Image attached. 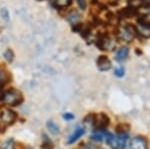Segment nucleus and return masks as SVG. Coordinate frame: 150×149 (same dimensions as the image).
<instances>
[{"label": "nucleus", "mask_w": 150, "mask_h": 149, "mask_svg": "<svg viewBox=\"0 0 150 149\" xmlns=\"http://www.w3.org/2000/svg\"><path fill=\"white\" fill-rule=\"evenodd\" d=\"M0 100L3 103L11 106H16V105L20 104L23 101V97L20 92L16 90H9L6 92H3L0 96Z\"/></svg>", "instance_id": "obj_1"}, {"label": "nucleus", "mask_w": 150, "mask_h": 149, "mask_svg": "<svg viewBox=\"0 0 150 149\" xmlns=\"http://www.w3.org/2000/svg\"><path fill=\"white\" fill-rule=\"evenodd\" d=\"M17 118V115L11 109H3L0 113V119L6 125H11Z\"/></svg>", "instance_id": "obj_2"}, {"label": "nucleus", "mask_w": 150, "mask_h": 149, "mask_svg": "<svg viewBox=\"0 0 150 149\" xmlns=\"http://www.w3.org/2000/svg\"><path fill=\"white\" fill-rule=\"evenodd\" d=\"M134 27L132 25H128L127 27L121 28L118 31V36L125 42H130L132 41L133 37H134Z\"/></svg>", "instance_id": "obj_3"}, {"label": "nucleus", "mask_w": 150, "mask_h": 149, "mask_svg": "<svg viewBox=\"0 0 150 149\" xmlns=\"http://www.w3.org/2000/svg\"><path fill=\"white\" fill-rule=\"evenodd\" d=\"M129 149H147L146 140L141 136L132 138L129 143Z\"/></svg>", "instance_id": "obj_4"}, {"label": "nucleus", "mask_w": 150, "mask_h": 149, "mask_svg": "<svg viewBox=\"0 0 150 149\" xmlns=\"http://www.w3.org/2000/svg\"><path fill=\"white\" fill-rule=\"evenodd\" d=\"M97 67L101 71H107L111 68V62L105 55H100L97 58Z\"/></svg>", "instance_id": "obj_5"}, {"label": "nucleus", "mask_w": 150, "mask_h": 149, "mask_svg": "<svg viewBox=\"0 0 150 149\" xmlns=\"http://www.w3.org/2000/svg\"><path fill=\"white\" fill-rule=\"evenodd\" d=\"M110 120L108 118V116L104 113H100L96 117V122L95 125H97V128L99 130H104L108 125H109Z\"/></svg>", "instance_id": "obj_6"}, {"label": "nucleus", "mask_w": 150, "mask_h": 149, "mask_svg": "<svg viewBox=\"0 0 150 149\" xmlns=\"http://www.w3.org/2000/svg\"><path fill=\"white\" fill-rule=\"evenodd\" d=\"M104 137H105V141H106V143H107L108 145L111 146V147L114 148V149L118 148L117 137H116V136H114L113 134H111L110 132H106V133L104 134Z\"/></svg>", "instance_id": "obj_7"}, {"label": "nucleus", "mask_w": 150, "mask_h": 149, "mask_svg": "<svg viewBox=\"0 0 150 149\" xmlns=\"http://www.w3.org/2000/svg\"><path fill=\"white\" fill-rule=\"evenodd\" d=\"M128 53H129V49L127 47H122L118 50V52L116 53V56H115V59L117 61H123L125 60L128 57Z\"/></svg>", "instance_id": "obj_8"}, {"label": "nucleus", "mask_w": 150, "mask_h": 149, "mask_svg": "<svg viewBox=\"0 0 150 149\" xmlns=\"http://www.w3.org/2000/svg\"><path fill=\"white\" fill-rule=\"evenodd\" d=\"M46 126H47L48 131H49L52 135H58V134H59V132H60L59 127H58V125L53 121V120H48L47 123H46Z\"/></svg>", "instance_id": "obj_9"}, {"label": "nucleus", "mask_w": 150, "mask_h": 149, "mask_svg": "<svg viewBox=\"0 0 150 149\" xmlns=\"http://www.w3.org/2000/svg\"><path fill=\"white\" fill-rule=\"evenodd\" d=\"M84 134V129L83 128H78L77 129L76 131L74 132L73 134H72L71 136L69 137V139H68V144H73L74 142H76L77 140H78L79 138L81 137L82 135Z\"/></svg>", "instance_id": "obj_10"}, {"label": "nucleus", "mask_w": 150, "mask_h": 149, "mask_svg": "<svg viewBox=\"0 0 150 149\" xmlns=\"http://www.w3.org/2000/svg\"><path fill=\"white\" fill-rule=\"evenodd\" d=\"M136 13H137V9L133 8L131 6H128L126 8L121 10V15L123 17H132V16H134Z\"/></svg>", "instance_id": "obj_11"}, {"label": "nucleus", "mask_w": 150, "mask_h": 149, "mask_svg": "<svg viewBox=\"0 0 150 149\" xmlns=\"http://www.w3.org/2000/svg\"><path fill=\"white\" fill-rule=\"evenodd\" d=\"M115 130L118 134H127V132L130 130V125L126 123H120L116 126Z\"/></svg>", "instance_id": "obj_12"}, {"label": "nucleus", "mask_w": 150, "mask_h": 149, "mask_svg": "<svg viewBox=\"0 0 150 149\" xmlns=\"http://www.w3.org/2000/svg\"><path fill=\"white\" fill-rule=\"evenodd\" d=\"M128 140V134H119L117 137V145L118 148H124Z\"/></svg>", "instance_id": "obj_13"}, {"label": "nucleus", "mask_w": 150, "mask_h": 149, "mask_svg": "<svg viewBox=\"0 0 150 149\" xmlns=\"http://www.w3.org/2000/svg\"><path fill=\"white\" fill-rule=\"evenodd\" d=\"M95 122H96L95 115L91 114V115H88V116L85 117L83 123H84V125H85L86 127H93L94 125H95Z\"/></svg>", "instance_id": "obj_14"}, {"label": "nucleus", "mask_w": 150, "mask_h": 149, "mask_svg": "<svg viewBox=\"0 0 150 149\" xmlns=\"http://www.w3.org/2000/svg\"><path fill=\"white\" fill-rule=\"evenodd\" d=\"M137 31L141 36H143L144 38H150V29L145 26L139 25L138 28H137Z\"/></svg>", "instance_id": "obj_15"}, {"label": "nucleus", "mask_w": 150, "mask_h": 149, "mask_svg": "<svg viewBox=\"0 0 150 149\" xmlns=\"http://www.w3.org/2000/svg\"><path fill=\"white\" fill-rule=\"evenodd\" d=\"M14 146H15V142L13 139H7L1 144L0 149H14Z\"/></svg>", "instance_id": "obj_16"}, {"label": "nucleus", "mask_w": 150, "mask_h": 149, "mask_svg": "<svg viewBox=\"0 0 150 149\" xmlns=\"http://www.w3.org/2000/svg\"><path fill=\"white\" fill-rule=\"evenodd\" d=\"M43 142L41 144V148L42 149H53L54 148V145H53V143L51 141L48 139V137L46 135H43Z\"/></svg>", "instance_id": "obj_17"}, {"label": "nucleus", "mask_w": 150, "mask_h": 149, "mask_svg": "<svg viewBox=\"0 0 150 149\" xmlns=\"http://www.w3.org/2000/svg\"><path fill=\"white\" fill-rule=\"evenodd\" d=\"M128 4H129V6L136 9L143 5V0H128Z\"/></svg>", "instance_id": "obj_18"}, {"label": "nucleus", "mask_w": 150, "mask_h": 149, "mask_svg": "<svg viewBox=\"0 0 150 149\" xmlns=\"http://www.w3.org/2000/svg\"><path fill=\"white\" fill-rule=\"evenodd\" d=\"M55 4L58 7H66L71 4V0H55Z\"/></svg>", "instance_id": "obj_19"}, {"label": "nucleus", "mask_w": 150, "mask_h": 149, "mask_svg": "<svg viewBox=\"0 0 150 149\" xmlns=\"http://www.w3.org/2000/svg\"><path fill=\"white\" fill-rule=\"evenodd\" d=\"M4 58H5L8 62H12L13 61V58H14V54H13V51L10 49H7L5 52H4Z\"/></svg>", "instance_id": "obj_20"}, {"label": "nucleus", "mask_w": 150, "mask_h": 149, "mask_svg": "<svg viewBox=\"0 0 150 149\" xmlns=\"http://www.w3.org/2000/svg\"><path fill=\"white\" fill-rule=\"evenodd\" d=\"M103 139V135L100 133V132H95L91 135V140L95 141V142H101Z\"/></svg>", "instance_id": "obj_21"}, {"label": "nucleus", "mask_w": 150, "mask_h": 149, "mask_svg": "<svg viewBox=\"0 0 150 149\" xmlns=\"http://www.w3.org/2000/svg\"><path fill=\"white\" fill-rule=\"evenodd\" d=\"M78 19H79V15L77 14V12H72V13L70 14V16L68 17L69 22H76Z\"/></svg>", "instance_id": "obj_22"}, {"label": "nucleus", "mask_w": 150, "mask_h": 149, "mask_svg": "<svg viewBox=\"0 0 150 149\" xmlns=\"http://www.w3.org/2000/svg\"><path fill=\"white\" fill-rule=\"evenodd\" d=\"M114 74H115V76H117V77H122V76L125 74L124 68H123V67H120V68H116L115 71H114Z\"/></svg>", "instance_id": "obj_23"}, {"label": "nucleus", "mask_w": 150, "mask_h": 149, "mask_svg": "<svg viewBox=\"0 0 150 149\" xmlns=\"http://www.w3.org/2000/svg\"><path fill=\"white\" fill-rule=\"evenodd\" d=\"M77 4H78L79 8H80L81 10H85L86 9L87 3H86L85 0H77Z\"/></svg>", "instance_id": "obj_24"}, {"label": "nucleus", "mask_w": 150, "mask_h": 149, "mask_svg": "<svg viewBox=\"0 0 150 149\" xmlns=\"http://www.w3.org/2000/svg\"><path fill=\"white\" fill-rule=\"evenodd\" d=\"M63 118L65 120H67V121H69V120H72V119H74V115L73 114H71V113H65L63 115Z\"/></svg>", "instance_id": "obj_25"}, {"label": "nucleus", "mask_w": 150, "mask_h": 149, "mask_svg": "<svg viewBox=\"0 0 150 149\" xmlns=\"http://www.w3.org/2000/svg\"><path fill=\"white\" fill-rule=\"evenodd\" d=\"M94 148H95L94 145H92V144H90V143L84 144V146H83V149H94Z\"/></svg>", "instance_id": "obj_26"}, {"label": "nucleus", "mask_w": 150, "mask_h": 149, "mask_svg": "<svg viewBox=\"0 0 150 149\" xmlns=\"http://www.w3.org/2000/svg\"><path fill=\"white\" fill-rule=\"evenodd\" d=\"M144 7H150V0H143V5Z\"/></svg>", "instance_id": "obj_27"}, {"label": "nucleus", "mask_w": 150, "mask_h": 149, "mask_svg": "<svg viewBox=\"0 0 150 149\" xmlns=\"http://www.w3.org/2000/svg\"><path fill=\"white\" fill-rule=\"evenodd\" d=\"M3 79H4V75H3V72H2L1 70H0V83L3 81Z\"/></svg>", "instance_id": "obj_28"}, {"label": "nucleus", "mask_w": 150, "mask_h": 149, "mask_svg": "<svg viewBox=\"0 0 150 149\" xmlns=\"http://www.w3.org/2000/svg\"><path fill=\"white\" fill-rule=\"evenodd\" d=\"M25 149H33V148H31V147H26Z\"/></svg>", "instance_id": "obj_29"}, {"label": "nucleus", "mask_w": 150, "mask_h": 149, "mask_svg": "<svg viewBox=\"0 0 150 149\" xmlns=\"http://www.w3.org/2000/svg\"><path fill=\"white\" fill-rule=\"evenodd\" d=\"M100 149H103V148H100Z\"/></svg>", "instance_id": "obj_30"}]
</instances>
